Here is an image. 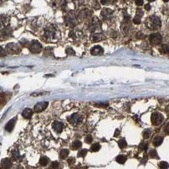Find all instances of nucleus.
Listing matches in <instances>:
<instances>
[{
    "instance_id": "1",
    "label": "nucleus",
    "mask_w": 169,
    "mask_h": 169,
    "mask_svg": "<svg viewBox=\"0 0 169 169\" xmlns=\"http://www.w3.org/2000/svg\"><path fill=\"white\" fill-rule=\"evenodd\" d=\"M45 39L49 42L55 41L58 38V32L55 28L53 26H49L45 29L44 31Z\"/></svg>"
},
{
    "instance_id": "2",
    "label": "nucleus",
    "mask_w": 169,
    "mask_h": 169,
    "mask_svg": "<svg viewBox=\"0 0 169 169\" xmlns=\"http://www.w3.org/2000/svg\"><path fill=\"white\" fill-rule=\"evenodd\" d=\"M146 26L150 30H156L160 28L162 22L159 17L152 15L147 18L146 21Z\"/></svg>"
},
{
    "instance_id": "3",
    "label": "nucleus",
    "mask_w": 169,
    "mask_h": 169,
    "mask_svg": "<svg viewBox=\"0 0 169 169\" xmlns=\"http://www.w3.org/2000/svg\"><path fill=\"white\" fill-rule=\"evenodd\" d=\"M5 50L7 53L10 54H17V53H20L21 49L18 45L14 43H10L6 45Z\"/></svg>"
},
{
    "instance_id": "4",
    "label": "nucleus",
    "mask_w": 169,
    "mask_h": 169,
    "mask_svg": "<svg viewBox=\"0 0 169 169\" xmlns=\"http://www.w3.org/2000/svg\"><path fill=\"white\" fill-rule=\"evenodd\" d=\"M69 123L73 125L81 124L83 121V116L79 113H74L68 119Z\"/></svg>"
},
{
    "instance_id": "5",
    "label": "nucleus",
    "mask_w": 169,
    "mask_h": 169,
    "mask_svg": "<svg viewBox=\"0 0 169 169\" xmlns=\"http://www.w3.org/2000/svg\"><path fill=\"white\" fill-rule=\"evenodd\" d=\"M163 116L160 113H154L151 114V122L152 125L155 126H158L161 124L163 121Z\"/></svg>"
},
{
    "instance_id": "6",
    "label": "nucleus",
    "mask_w": 169,
    "mask_h": 169,
    "mask_svg": "<svg viewBox=\"0 0 169 169\" xmlns=\"http://www.w3.org/2000/svg\"><path fill=\"white\" fill-rule=\"evenodd\" d=\"M29 49L33 53H39L42 50V45L38 41L33 40L30 43Z\"/></svg>"
},
{
    "instance_id": "7",
    "label": "nucleus",
    "mask_w": 169,
    "mask_h": 169,
    "mask_svg": "<svg viewBox=\"0 0 169 169\" xmlns=\"http://www.w3.org/2000/svg\"><path fill=\"white\" fill-rule=\"evenodd\" d=\"M101 28V22L99 19L94 18L88 24V29L91 33H94Z\"/></svg>"
},
{
    "instance_id": "8",
    "label": "nucleus",
    "mask_w": 169,
    "mask_h": 169,
    "mask_svg": "<svg viewBox=\"0 0 169 169\" xmlns=\"http://www.w3.org/2000/svg\"><path fill=\"white\" fill-rule=\"evenodd\" d=\"M149 41L152 45H158L162 41V36L159 33H152L149 36Z\"/></svg>"
},
{
    "instance_id": "9",
    "label": "nucleus",
    "mask_w": 169,
    "mask_h": 169,
    "mask_svg": "<svg viewBox=\"0 0 169 169\" xmlns=\"http://www.w3.org/2000/svg\"><path fill=\"white\" fill-rule=\"evenodd\" d=\"M65 23L68 26L74 27L77 23V20L74 15H69L65 18Z\"/></svg>"
},
{
    "instance_id": "10",
    "label": "nucleus",
    "mask_w": 169,
    "mask_h": 169,
    "mask_svg": "<svg viewBox=\"0 0 169 169\" xmlns=\"http://www.w3.org/2000/svg\"><path fill=\"white\" fill-rule=\"evenodd\" d=\"M48 102H41L37 103L34 106V111L36 113H40L43 111H44L45 109L48 107Z\"/></svg>"
},
{
    "instance_id": "11",
    "label": "nucleus",
    "mask_w": 169,
    "mask_h": 169,
    "mask_svg": "<svg viewBox=\"0 0 169 169\" xmlns=\"http://www.w3.org/2000/svg\"><path fill=\"white\" fill-rule=\"evenodd\" d=\"M52 128L57 134H61L64 130V125L62 122L59 121H55L52 125Z\"/></svg>"
},
{
    "instance_id": "12",
    "label": "nucleus",
    "mask_w": 169,
    "mask_h": 169,
    "mask_svg": "<svg viewBox=\"0 0 169 169\" xmlns=\"http://www.w3.org/2000/svg\"><path fill=\"white\" fill-rule=\"evenodd\" d=\"M11 29L10 28H5L0 32V40H4L8 38L11 35Z\"/></svg>"
},
{
    "instance_id": "13",
    "label": "nucleus",
    "mask_w": 169,
    "mask_h": 169,
    "mask_svg": "<svg viewBox=\"0 0 169 169\" xmlns=\"http://www.w3.org/2000/svg\"><path fill=\"white\" fill-rule=\"evenodd\" d=\"M113 13V11L111 9H109V8H104V9L102 10L101 14V16L103 19L107 20L112 18Z\"/></svg>"
},
{
    "instance_id": "14",
    "label": "nucleus",
    "mask_w": 169,
    "mask_h": 169,
    "mask_svg": "<svg viewBox=\"0 0 169 169\" xmlns=\"http://www.w3.org/2000/svg\"><path fill=\"white\" fill-rule=\"evenodd\" d=\"M90 52L94 55H102L104 53V49L99 45H97V46H94L90 50Z\"/></svg>"
},
{
    "instance_id": "15",
    "label": "nucleus",
    "mask_w": 169,
    "mask_h": 169,
    "mask_svg": "<svg viewBox=\"0 0 169 169\" xmlns=\"http://www.w3.org/2000/svg\"><path fill=\"white\" fill-rule=\"evenodd\" d=\"M16 121H17V118H13L8 122V123L6 124V125L5 126V130L8 132H11L13 130V128H14V126H15V124L16 123Z\"/></svg>"
},
{
    "instance_id": "16",
    "label": "nucleus",
    "mask_w": 169,
    "mask_h": 169,
    "mask_svg": "<svg viewBox=\"0 0 169 169\" xmlns=\"http://www.w3.org/2000/svg\"><path fill=\"white\" fill-rule=\"evenodd\" d=\"M12 162L10 158H4L1 162V166L4 169H9L12 166Z\"/></svg>"
},
{
    "instance_id": "17",
    "label": "nucleus",
    "mask_w": 169,
    "mask_h": 169,
    "mask_svg": "<svg viewBox=\"0 0 169 169\" xmlns=\"http://www.w3.org/2000/svg\"><path fill=\"white\" fill-rule=\"evenodd\" d=\"M105 39H106L105 36L101 33L95 34L92 35V37H91V40L93 42H99V41H101Z\"/></svg>"
},
{
    "instance_id": "18",
    "label": "nucleus",
    "mask_w": 169,
    "mask_h": 169,
    "mask_svg": "<svg viewBox=\"0 0 169 169\" xmlns=\"http://www.w3.org/2000/svg\"><path fill=\"white\" fill-rule=\"evenodd\" d=\"M22 114V116H23L24 118L30 119V118H31L32 115H33V111L30 108H26L23 111Z\"/></svg>"
},
{
    "instance_id": "19",
    "label": "nucleus",
    "mask_w": 169,
    "mask_h": 169,
    "mask_svg": "<svg viewBox=\"0 0 169 169\" xmlns=\"http://www.w3.org/2000/svg\"><path fill=\"white\" fill-rule=\"evenodd\" d=\"M163 141V137H161V136H157L156 137H154L152 141V144L153 145L155 146H159L162 144V143Z\"/></svg>"
},
{
    "instance_id": "20",
    "label": "nucleus",
    "mask_w": 169,
    "mask_h": 169,
    "mask_svg": "<svg viewBox=\"0 0 169 169\" xmlns=\"http://www.w3.org/2000/svg\"><path fill=\"white\" fill-rule=\"evenodd\" d=\"M81 146H82L81 142L78 141V140H76V141H74L72 142L71 147L73 150H76V149H79L81 147Z\"/></svg>"
},
{
    "instance_id": "21",
    "label": "nucleus",
    "mask_w": 169,
    "mask_h": 169,
    "mask_svg": "<svg viewBox=\"0 0 169 169\" xmlns=\"http://www.w3.org/2000/svg\"><path fill=\"white\" fill-rule=\"evenodd\" d=\"M69 153V149H62L61 151V152H60V154H59V158H61V159H62V160H64V159H65L66 157H68Z\"/></svg>"
},
{
    "instance_id": "22",
    "label": "nucleus",
    "mask_w": 169,
    "mask_h": 169,
    "mask_svg": "<svg viewBox=\"0 0 169 169\" xmlns=\"http://www.w3.org/2000/svg\"><path fill=\"white\" fill-rule=\"evenodd\" d=\"M160 53H164V54H168L169 53V46L168 45H162L161 48L160 49Z\"/></svg>"
},
{
    "instance_id": "23",
    "label": "nucleus",
    "mask_w": 169,
    "mask_h": 169,
    "mask_svg": "<svg viewBox=\"0 0 169 169\" xmlns=\"http://www.w3.org/2000/svg\"><path fill=\"white\" fill-rule=\"evenodd\" d=\"M90 13V11H88V10H82V11L79 12L78 17H79V18H84L88 17Z\"/></svg>"
},
{
    "instance_id": "24",
    "label": "nucleus",
    "mask_w": 169,
    "mask_h": 169,
    "mask_svg": "<svg viewBox=\"0 0 169 169\" xmlns=\"http://www.w3.org/2000/svg\"><path fill=\"white\" fill-rule=\"evenodd\" d=\"M116 162H118V163H119L123 164L125 163V162H126L127 158H126L125 156H123V155H119V156H118L116 157Z\"/></svg>"
},
{
    "instance_id": "25",
    "label": "nucleus",
    "mask_w": 169,
    "mask_h": 169,
    "mask_svg": "<svg viewBox=\"0 0 169 169\" xmlns=\"http://www.w3.org/2000/svg\"><path fill=\"white\" fill-rule=\"evenodd\" d=\"M49 162V159L46 156H42L39 160V164L41 166H45L48 164Z\"/></svg>"
},
{
    "instance_id": "26",
    "label": "nucleus",
    "mask_w": 169,
    "mask_h": 169,
    "mask_svg": "<svg viewBox=\"0 0 169 169\" xmlns=\"http://www.w3.org/2000/svg\"><path fill=\"white\" fill-rule=\"evenodd\" d=\"M11 156H12L13 159H15L16 160H19L20 158V155L19 154V152H18V151L17 149H13V151H12V152H11Z\"/></svg>"
},
{
    "instance_id": "27",
    "label": "nucleus",
    "mask_w": 169,
    "mask_h": 169,
    "mask_svg": "<svg viewBox=\"0 0 169 169\" xmlns=\"http://www.w3.org/2000/svg\"><path fill=\"white\" fill-rule=\"evenodd\" d=\"M101 145L99 143H96L93 144L90 147V151L92 152H97V151H99V149H101Z\"/></svg>"
},
{
    "instance_id": "28",
    "label": "nucleus",
    "mask_w": 169,
    "mask_h": 169,
    "mask_svg": "<svg viewBox=\"0 0 169 169\" xmlns=\"http://www.w3.org/2000/svg\"><path fill=\"white\" fill-rule=\"evenodd\" d=\"M118 146H119V148H121V149L125 148L127 145V142H126V141H125L124 139H121L119 140V141H118Z\"/></svg>"
},
{
    "instance_id": "29",
    "label": "nucleus",
    "mask_w": 169,
    "mask_h": 169,
    "mask_svg": "<svg viewBox=\"0 0 169 169\" xmlns=\"http://www.w3.org/2000/svg\"><path fill=\"white\" fill-rule=\"evenodd\" d=\"M149 156L152 158H156V159H158L159 157L158 156V153L156 152V151L155 149H152L151 151L149 152Z\"/></svg>"
},
{
    "instance_id": "30",
    "label": "nucleus",
    "mask_w": 169,
    "mask_h": 169,
    "mask_svg": "<svg viewBox=\"0 0 169 169\" xmlns=\"http://www.w3.org/2000/svg\"><path fill=\"white\" fill-rule=\"evenodd\" d=\"M151 131L149 129H146L143 132V137L144 139H148L151 135Z\"/></svg>"
},
{
    "instance_id": "31",
    "label": "nucleus",
    "mask_w": 169,
    "mask_h": 169,
    "mask_svg": "<svg viewBox=\"0 0 169 169\" xmlns=\"http://www.w3.org/2000/svg\"><path fill=\"white\" fill-rule=\"evenodd\" d=\"M6 22V17L3 15H0V27L4 26L5 25Z\"/></svg>"
},
{
    "instance_id": "32",
    "label": "nucleus",
    "mask_w": 169,
    "mask_h": 169,
    "mask_svg": "<svg viewBox=\"0 0 169 169\" xmlns=\"http://www.w3.org/2000/svg\"><path fill=\"white\" fill-rule=\"evenodd\" d=\"M87 149H81V151H79V152L78 153V157H84L85 156V155L87 153Z\"/></svg>"
},
{
    "instance_id": "33",
    "label": "nucleus",
    "mask_w": 169,
    "mask_h": 169,
    "mask_svg": "<svg viewBox=\"0 0 169 169\" xmlns=\"http://www.w3.org/2000/svg\"><path fill=\"white\" fill-rule=\"evenodd\" d=\"M159 167L161 169H168L169 167V165L167 162H161L159 163Z\"/></svg>"
},
{
    "instance_id": "34",
    "label": "nucleus",
    "mask_w": 169,
    "mask_h": 169,
    "mask_svg": "<svg viewBox=\"0 0 169 169\" xmlns=\"http://www.w3.org/2000/svg\"><path fill=\"white\" fill-rule=\"evenodd\" d=\"M133 22L135 24H140L141 23V17L138 15H135V17L134 18Z\"/></svg>"
},
{
    "instance_id": "35",
    "label": "nucleus",
    "mask_w": 169,
    "mask_h": 169,
    "mask_svg": "<svg viewBox=\"0 0 169 169\" xmlns=\"http://www.w3.org/2000/svg\"><path fill=\"white\" fill-rule=\"evenodd\" d=\"M66 53L68 54V55H75V51H74L73 49L72 48H71V47H69V48H67L66 50Z\"/></svg>"
},
{
    "instance_id": "36",
    "label": "nucleus",
    "mask_w": 169,
    "mask_h": 169,
    "mask_svg": "<svg viewBox=\"0 0 169 169\" xmlns=\"http://www.w3.org/2000/svg\"><path fill=\"white\" fill-rule=\"evenodd\" d=\"M5 103V96L3 93L0 94V105L4 104Z\"/></svg>"
},
{
    "instance_id": "37",
    "label": "nucleus",
    "mask_w": 169,
    "mask_h": 169,
    "mask_svg": "<svg viewBox=\"0 0 169 169\" xmlns=\"http://www.w3.org/2000/svg\"><path fill=\"white\" fill-rule=\"evenodd\" d=\"M163 131L167 134H169V122L166 123L165 125L163 127Z\"/></svg>"
},
{
    "instance_id": "38",
    "label": "nucleus",
    "mask_w": 169,
    "mask_h": 169,
    "mask_svg": "<svg viewBox=\"0 0 169 169\" xmlns=\"http://www.w3.org/2000/svg\"><path fill=\"white\" fill-rule=\"evenodd\" d=\"M59 164L58 162H53L51 163L50 167L52 168V169H58V168H59Z\"/></svg>"
},
{
    "instance_id": "39",
    "label": "nucleus",
    "mask_w": 169,
    "mask_h": 169,
    "mask_svg": "<svg viewBox=\"0 0 169 169\" xmlns=\"http://www.w3.org/2000/svg\"><path fill=\"white\" fill-rule=\"evenodd\" d=\"M6 51L3 49V48H2L1 46H0V57H3L6 56Z\"/></svg>"
},
{
    "instance_id": "40",
    "label": "nucleus",
    "mask_w": 169,
    "mask_h": 169,
    "mask_svg": "<svg viewBox=\"0 0 169 169\" xmlns=\"http://www.w3.org/2000/svg\"><path fill=\"white\" fill-rule=\"evenodd\" d=\"M144 15V11L142 10L141 9H137V11H136V15H138L139 17H141L142 15Z\"/></svg>"
},
{
    "instance_id": "41",
    "label": "nucleus",
    "mask_w": 169,
    "mask_h": 169,
    "mask_svg": "<svg viewBox=\"0 0 169 169\" xmlns=\"http://www.w3.org/2000/svg\"><path fill=\"white\" fill-rule=\"evenodd\" d=\"M84 141L86 142V143L88 144H90L92 142V137L91 135H88L87 137H86V138H85V139H84Z\"/></svg>"
},
{
    "instance_id": "42",
    "label": "nucleus",
    "mask_w": 169,
    "mask_h": 169,
    "mask_svg": "<svg viewBox=\"0 0 169 169\" xmlns=\"http://www.w3.org/2000/svg\"><path fill=\"white\" fill-rule=\"evenodd\" d=\"M68 163L69 165H73V164L75 163V159L74 158H73V157L68 158Z\"/></svg>"
},
{
    "instance_id": "43",
    "label": "nucleus",
    "mask_w": 169,
    "mask_h": 169,
    "mask_svg": "<svg viewBox=\"0 0 169 169\" xmlns=\"http://www.w3.org/2000/svg\"><path fill=\"white\" fill-rule=\"evenodd\" d=\"M139 148L141 149H144V150H147V145L145 143H141L139 146Z\"/></svg>"
},
{
    "instance_id": "44",
    "label": "nucleus",
    "mask_w": 169,
    "mask_h": 169,
    "mask_svg": "<svg viewBox=\"0 0 169 169\" xmlns=\"http://www.w3.org/2000/svg\"><path fill=\"white\" fill-rule=\"evenodd\" d=\"M144 1L143 0H135V4L136 5L138 6H141L143 5Z\"/></svg>"
},
{
    "instance_id": "45",
    "label": "nucleus",
    "mask_w": 169,
    "mask_h": 169,
    "mask_svg": "<svg viewBox=\"0 0 169 169\" xmlns=\"http://www.w3.org/2000/svg\"><path fill=\"white\" fill-rule=\"evenodd\" d=\"M151 8V5H149V3L146 4V5H144V9L146 10H147V11H149V10H150Z\"/></svg>"
},
{
    "instance_id": "46",
    "label": "nucleus",
    "mask_w": 169,
    "mask_h": 169,
    "mask_svg": "<svg viewBox=\"0 0 169 169\" xmlns=\"http://www.w3.org/2000/svg\"><path fill=\"white\" fill-rule=\"evenodd\" d=\"M101 3L104 5H106L107 4L110 3V2H109V0H102Z\"/></svg>"
},
{
    "instance_id": "47",
    "label": "nucleus",
    "mask_w": 169,
    "mask_h": 169,
    "mask_svg": "<svg viewBox=\"0 0 169 169\" xmlns=\"http://www.w3.org/2000/svg\"><path fill=\"white\" fill-rule=\"evenodd\" d=\"M119 131L118 130V129L116 130V132H115V133H114V137H116V136H118V135H119Z\"/></svg>"
},
{
    "instance_id": "48",
    "label": "nucleus",
    "mask_w": 169,
    "mask_h": 169,
    "mask_svg": "<svg viewBox=\"0 0 169 169\" xmlns=\"http://www.w3.org/2000/svg\"><path fill=\"white\" fill-rule=\"evenodd\" d=\"M165 110H166V112H167V114L169 115V105L167 106Z\"/></svg>"
},
{
    "instance_id": "49",
    "label": "nucleus",
    "mask_w": 169,
    "mask_h": 169,
    "mask_svg": "<svg viewBox=\"0 0 169 169\" xmlns=\"http://www.w3.org/2000/svg\"><path fill=\"white\" fill-rule=\"evenodd\" d=\"M148 1H149V2H152V1H154L155 0H147Z\"/></svg>"
},
{
    "instance_id": "50",
    "label": "nucleus",
    "mask_w": 169,
    "mask_h": 169,
    "mask_svg": "<svg viewBox=\"0 0 169 169\" xmlns=\"http://www.w3.org/2000/svg\"><path fill=\"white\" fill-rule=\"evenodd\" d=\"M164 2H168L169 1V0H163Z\"/></svg>"
}]
</instances>
